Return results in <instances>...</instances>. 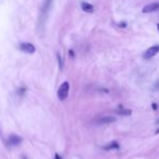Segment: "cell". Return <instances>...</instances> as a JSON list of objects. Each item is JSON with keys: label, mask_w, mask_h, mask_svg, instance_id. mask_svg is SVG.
<instances>
[{"label": "cell", "mask_w": 159, "mask_h": 159, "mask_svg": "<svg viewBox=\"0 0 159 159\" xmlns=\"http://www.w3.org/2000/svg\"><path fill=\"white\" fill-rule=\"evenodd\" d=\"M159 52V45H155V46H152L145 51L144 53V59L148 60V59H152V57L157 55Z\"/></svg>", "instance_id": "3"}, {"label": "cell", "mask_w": 159, "mask_h": 159, "mask_svg": "<svg viewBox=\"0 0 159 159\" xmlns=\"http://www.w3.org/2000/svg\"><path fill=\"white\" fill-rule=\"evenodd\" d=\"M51 1H52V0H45L44 6H43V9H42V16L43 18H46L47 12H48L49 7H50V5H51Z\"/></svg>", "instance_id": "9"}, {"label": "cell", "mask_w": 159, "mask_h": 159, "mask_svg": "<svg viewBox=\"0 0 159 159\" xmlns=\"http://www.w3.org/2000/svg\"><path fill=\"white\" fill-rule=\"evenodd\" d=\"M55 159H62V158L60 157V155H59V154H56V155H55Z\"/></svg>", "instance_id": "12"}, {"label": "cell", "mask_w": 159, "mask_h": 159, "mask_svg": "<svg viewBox=\"0 0 159 159\" xmlns=\"http://www.w3.org/2000/svg\"><path fill=\"white\" fill-rule=\"evenodd\" d=\"M119 143L118 142H116V141H112V142H110V143H108L107 145H105L104 147V149L105 150H111V149H119Z\"/></svg>", "instance_id": "10"}, {"label": "cell", "mask_w": 159, "mask_h": 159, "mask_svg": "<svg viewBox=\"0 0 159 159\" xmlns=\"http://www.w3.org/2000/svg\"><path fill=\"white\" fill-rule=\"evenodd\" d=\"M119 26H121V27H125V26H126V23H121V24H120Z\"/></svg>", "instance_id": "14"}, {"label": "cell", "mask_w": 159, "mask_h": 159, "mask_svg": "<svg viewBox=\"0 0 159 159\" xmlns=\"http://www.w3.org/2000/svg\"><path fill=\"white\" fill-rule=\"evenodd\" d=\"M157 27H158V31H159V24H158V25H157Z\"/></svg>", "instance_id": "17"}, {"label": "cell", "mask_w": 159, "mask_h": 159, "mask_svg": "<svg viewBox=\"0 0 159 159\" xmlns=\"http://www.w3.org/2000/svg\"><path fill=\"white\" fill-rule=\"evenodd\" d=\"M116 112H117V115L123 116V117H128V116L132 115V111H131L130 109L123 108V107H121V106H120L118 109H116Z\"/></svg>", "instance_id": "7"}, {"label": "cell", "mask_w": 159, "mask_h": 159, "mask_svg": "<svg viewBox=\"0 0 159 159\" xmlns=\"http://www.w3.org/2000/svg\"><path fill=\"white\" fill-rule=\"evenodd\" d=\"M69 53H70V56H71V57H74V52H73L72 50H70V51H69Z\"/></svg>", "instance_id": "13"}, {"label": "cell", "mask_w": 159, "mask_h": 159, "mask_svg": "<svg viewBox=\"0 0 159 159\" xmlns=\"http://www.w3.org/2000/svg\"><path fill=\"white\" fill-rule=\"evenodd\" d=\"M19 48H20L21 51H23L25 53H34L36 51L35 46L33 44H31V43H21L19 45Z\"/></svg>", "instance_id": "2"}, {"label": "cell", "mask_w": 159, "mask_h": 159, "mask_svg": "<svg viewBox=\"0 0 159 159\" xmlns=\"http://www.w3.org/2000/svg\"><path fill=\"white\" fill-rule=\"evenodd\" d=\"M69 91H70V85L68 82H63L60 85L59 89H58V98H59L61 102H63L64 99L68 98Z\"/></svg>", "instance_id": "1"}, {"label": "cell", "mask_w": 159, "mask_h": 159, "mask_svg": "<svg viewBox=\"0 0 159 159\" xmlns=\"http://www.w3.org/2000/svg\"><path fill=\"white\" fill-rule=\"evenodd\" d=\"M57 57H58V61H59V66H60V69H62V66H63V62H62L61 56H60V55H58Z\"/></svg>", "instance_id": "11"}, {"label": "cell", "mask_w": 159, "mask_h": 159, "mask_svg": "<svg viewBox=\"0 0 159 159\" xmlns=\"http://www.w3.org/2000/svg\"><path fill=\"white\" fill-rule=\"evenodd\" d=\"M23 159H26V158H25V157H23Z\"/></svg>", "instance_id": "18"}, {"label": "cell", "mask_w": 159, "mask_h": 159, "mask_svg": "<svg viewBox=\"0 0 159 159\" xmlns=\"http://www.w3.org/2000/svg\"><path fill=\"white\" fill-rule=\"evenodd\" d=\"M22 141L23 139L21 136H19V135H16V134H11L9 136V139H8V144H9V145H12V146L19 145V144L22 143Z\"/></svg>", "instance_id": "6"}, {"label": "cell", "mask_w": 159, "mask_h": 159, "mask_svg": "<svg viewBox=\"0 0 159 159\" xmlns=\"http://www.w3.org/2000/svg\"><path fill=\"white\" fill-rule=\"evenodd\" d=\"M81 8L84 12L86 13H93L94 12V6L91 5V3H87V2H82L81 3Z\"/></svg>", "instance_id": "8"}, {"label": "cell", "mask_w": 159, "mask_h": 159, "mask_svg": "<svg viewBox=\"0 0 159 159\" xmlns=\"http://www.w3.org/2000/svg\"><path fill=\"white\" fill-rule=\"evenodd\" d=\"M152 107H154V110H156V109H157V105L156 104H152Z\"/></svg>", "instance_id": "15"}, {"label": "cell", "mask_w": 159, "mask_h": 159, "mask_svg": "<svg viewBox=\"0 0 159 159\" xmlns=\"http://www.w3.org/2000/svg\"><path fill=\"white\" fill-rule=\"evenodd\" d=\"M116 121H117V118L116 117H112V116H104V117L98 118L95 121V123L96 124H110Z\"/></svg>", "instance_id": "4"}, {"label": "cell", "mask_w": 159, "mask_h": 159, "mask_svg": "<svg viewBox=\"0 0 159 159\" xmlns=\"http://www.w3.org/2000/svg\"><path fill=\"white\" fill-rule=\"evenodd\" d=\"M157 124H159V119H158V120H157Z\"/></svg>", "instance_id": "16"}, {"label": "cell", "mask_w": 159, "mask_h": 159, "mask_svg": "<svg viewBox=\"0 0 159 159\" xmlns=\"http://www.w3.org/2000/svg\"><path fill=\"white\" fill-rule=\"evenodd\" d=\"M159 10V3L157 2H154V3H150V5H147L143 8L142 12L143 13H152V12H155Z\"/></svg>", "instance_id": "5"}]
</instances>
